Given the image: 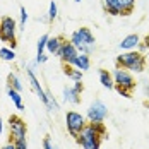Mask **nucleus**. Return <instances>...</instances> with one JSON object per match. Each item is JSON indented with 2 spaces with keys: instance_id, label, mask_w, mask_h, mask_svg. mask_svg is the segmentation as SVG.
<instances>
[{
  "instance_id": "nucleus-1",
  "label": "nucleus",
  "mask_w": 149,
  "mask_h": 149,
  "mask_svg": "<svg viewBox=\"0 0 149 149\" xmlns=\"http://www.w3.org/2000/svg\"><path fill=\"white\" fill-rule=\"evenodd\" d=\"M115 63L122 67V69H127L130 72L135 74H142L144 69H146V55L141 53L139 50H130V52H123L117 55Z\"/></svg>"
},
{
  "instance_id": "nucleus-2",
  "label": "nucleus",
  "mask_w": 149,
  "mask_h": 149,
  "mask_svg": "<svg viewBox=\"0 0 149 149\" xmlns=\"http://www.w3.org/2000/svg\"><path fill=\"white\" fill-rule=\"evenodd\" d=\"M69 41H70L81 53H88V55L93 53L94 43H96L94 34H93V31H91L89 28H79L77 31H74Z\"/></svg>"
},
{
  "instance_id": "nucleus-3",
  "label": "nucleus",
  "mask_w": 149,
  "mask_h": 149,
  "mask_svg": "<svg viewBox=\"0 0 149 149\" xmlns=\"http://www.w3.org/2000/svg\"><path fill=\"white\" fill-rule=\"evenodd\" d=\"M17 29H19V26H17V22H15L10 15L0 17V41L2 43H7L10 48H14V50H15V46H17V40H15Z\"/></svg>"
},
{
  "instance_id": "nucleus-4",
  "label": "nucleus",
  "mask_w": 149,
  "mask_h": 149,
  "mask_svg": "<svg viewBox=\"0 0 149 149\" xmlns=\"http://www.w3.org/2000/svg\"><path fill=\"white\" fill-rule=\"evenodd\" d=\"M75 141H77V144L82 149H100L103 139L100 137V134L94 132V129L91 127L89 123H86V127L81 130V134L75 137Z\"/></svg>"
},
{
  "instance_id": "nucleus-5",
  "label": "nucleus",
  "mask_w": 149,
  "mask_h": 149,
  "mask_svg": "<svg viewBox=\"0 0 149 149\" xmlns=\"http://www.w3.org/2000/svg\"><path fill=\"white\" fill-rule=\"evenodd\" d=\"M86 123H88V118L84 115H81L79 111L70 110V111L65 113V127H67V132L70 134V137H74V139L81 134V130L86 127Z\"/></svg>"
},
{
  "instance_id": "nucleus-6",
  "label": "nucleus",
  "mask_w": 149,
  "mask_h": 149,
  "mask_svg": "<svg viewBox=\"0 0 149 149\" xmlns=\"http://www.w3.org/2000/svg\"><path fill=\"white\" fill-rule=\"evenodd\" d=\"M111 75H113V82H115V88H122V89H127V91H132L135 89V79L134 75H132V72L130 70H127V69H122V67H115L113 69V72H111Z\"/></svg>"
},
{
  "instance_id": "nucleus-7",
  "label": "nucleus",
  "mask_w": 149,
  "mask_h": 149,
  "mask_svg": "<svg viewBox=\"0 0 149 149\" xmlns=\"http://www.w3.org/2000/svg\"><path fill=\"white\" fill-rule=\"evenodd\" d=\"M7 123H9V141L10 142H17V141L26 139L28 127H26V122L19 115H10Z\"/></svg>"
},
{
  "instance_id": "nucleus-8",
  "label": "nucleus",
  "mask_w": 149,
  "mask_h": 149,
  "mask_svg": "<svg viewBox=\"0 0 149 149\" xmlns=\"http://www.w3.org/2000/svg\"><path fill=\"white\" fill-rule=\"evenodd\" d=\"M106 115H108V110H106L104 103L100 100H94L88 108L86 118H88V122H104Z\"/></svg>"
},
{
  "instance_id": "nucleus-9",
  "label": "nucleus",
  "mask_w": 149,
  "mask_h": 149,
  "mask_svg": "<svg viewBox=\"0 0 149 149\" xmlns=\"http://www.w3.org/2000/svg\"><path fill=\"white\" fill-rule=\"evenodd\" d=\"M77 55H79V50H77L70 41H65L63 46H62V50H60L58 58L63 62V65H72Z\"/></svg>"
},
{
  "instance_id": "nucleus-10",
  "label": "nucleus",
  "mask_w": 149,
  "mask_h": 149,
  "mask_svg": "<svg viewBox=\"0 0 149 149\" xmlns=\"http://www.w3.org/2000/svg\"><path fill=\"white\" fill-rule=\"evenodd\" d=\"M26 77H28V82H29L31 89L36 93V96L45 103L46 101V91L41 88V84H40V81H38V77H36V74H34V70L31 69V67H28V70H26Z\"/></svg>"
},
{
  "instance_id": "nucleus-11",
  "label": "nucleus",
  "mask_w": 149,
  "mask_h": 149,
  "mask_svg": "<svg viewBox=\"0 0 149 149\" xmlns=\"http://www.w3.org/2000/svg\"><path fill=\"white\" fill-rule=\"evenodd\" d=\"M63 43H65V40H63L62 36H50V38H48V43H46V53L58 57Z\"/></svg>"
},
{
  "instance_id": "nucleus-12",
  "label": "nucleus",
  "mask_w": 149,
  "mask_h": 149,
  "mask_svg": "<svg viewBox=\"0 0 149 149\" xmlns=\"http://www.w3.org/2000/svg\"><path fill=\"white\" fill-rule=\"evenodd\" d=\"M141 41H142V40L139 38V34H129V36H125V38L118 43V48L123 50V52L137 50V46L141 45Z\"/></svg>"
},
{
  "instance_id": "nucleus-13",
  "label": "nucleus",
  "mask_w": 149,
  "mask_h": 149,
  "mask_svg": "<svg viewBox=\"0 0 149 149\" xmlns=\"http://www.w3.org/2000/svg\"><path fill=\"white\" fill-rule=\"evenodd\" d=\"M101 3H103V9L106 14L113 15V17L123 15V10H122V7L117 0H101Z\"/></svg>"
},
{
  "instance_id": "nucleus-14",
  "label": "nucleus",
  "mask_w": 149,
  "mask_h": 149,
  "mask_svg": "<svg viewBox=\"0 0 149 149\" xmlns=\"http://www.w3.org/2000/svg\"><path fill=\"white\" fill-rule=\"evenodd\" d=\"M72 65H74L75 69L86 72V70H89L91 69V57L88 55V53H81V52H79V55L75 57V60H74Z\"/></svg>"
},
{
  "instance_id": "nucleus-15",
  "label": "nucleus",
  "mask_w": 149,
  "mask_h": 149,
  "mask_svg": "<svg viewBox=\"0 0 149 149\" xmlns=\"http://www.w3.org/2000/svg\"><path fill=\"white\" fill-rule=\"evenodd\" d=\"M62 96H63V101H67V103H72V104L81 103V94H79L74 88H63Z\"/></svg>"
},
{
  "instance_id": "nucleus-16",
  "label": "nucleus",
  "mask_w": 149,
  "mask_h": 149,
  "mask_svg": "<svg viewBox=\"0 0 149 149\" xmlns=\"http://www.w3.org/2000/svg\"><path fill=\"white\" fill-rule=\"evenodd\" d=\"M100 82H101V86L106 88V89H113V88H115L113 75L110 74L106 69H101V70H100Z\"/></svg>"
},
{
  "instance_id": "nucleus-17",
  "label": "nucleus",
  "mask_w": 149,
  "mask_h": 149,
  "mask_svg": "<svg viewBox=\"0 0 149 149\" xmlns=\"http://www.w3.org/2000/svg\"><path fill=\"white\" fill-rule=\"evenodd\" d=\"M7 96L10 98V101L14 103V106L17 110H24V104H22V96H21V93L19 91L12 89V88H9L7 86Z\"/></svg>"
},
{
  "instance_id": "nucleus-18",
  "label": "nucleus",
  "mask_w": 149,
  "mask_h": 149,
  "mask_svg": "<svg viewBox=\"0 0 149 149\" xmlns=\"http://www.w3.org/2000/svg\"><path fill=\"white\" fill-rule=\"evenodd\" d=\"M63 74L67 75L69 79H72V81H82V70H79V69H75L74 65H63Z\"/></svg>"
},
{
  "instance_id": "nucleus-19",
  "label": "nucleus",
  "mask_w": 149,
  "mask_h": 149,
  "mask_svg": "<svg viewBox=\"0 0 149 149\" xmlns=\"http://www.w3.org/2000/svg\"><path fill=\"white\" fill-rule=\"evenodd\" d=\"M43 104L48 108V111H50V113H57V111L60 110L58 101H57V100H55V96H53L52 93H48V91H46V101Z\"/></svg>"
},
{
  "instance_id": "nucleus-20",
  "label": "nucleus",
  "mask_w": 149,
  "mask_h": 149,
  "mask_svg": "<svg viewBox=\"0 0 149 149\" xmlns=\"http://www.w3.org/2000/svg\"><path fill=\"white\" fill-rule=\"evenodd\" d=\"M0 60L2 62H14L15 60V50L10 46H2L0 48Z\"/></svg>"
},
{
  "instance_id": "nucleus-21",
  "label": "nucleus",
  "mask_w": 149,
  "mask_h": 149,
  "mask_svg": "<svg viewBox=\"0 0 149 149\" xmlns=\"http://www.w3.org/2000/svg\"><path fill=\"white\" fill-rule=\"evenodd\" d=\"M7 86H9V88H12V89H15V91H19V93H21L22 88H24V86H22V82H21V79H19V75L12 74V72L7 75Z\"/></svg>"
},
{
  "instance_id": "nucleus-22",
  "label": "nucleus",
  "mask_w": 149,
  "mask_h": 149,
  "mask_svg": "<svg viewBox=\"0 0 149 149\" xmlns=\"http://www.w3.org/2000/svg\"><path fill=\"white\" fill-rule=\"evenodd\" d=\"M91 127L94 129V132L96 134H100L101 139H106V135H108V130H106V125H104L103 122H88Z\"/></svg>"
},
{
  "instance_id": "nucleus-23",
  "label": "nucleus",
  "mask_w": 149,
  "mask_h": 149,
  "mask_svg": "<svg viewBox=\"0 0 149 149\" xmlns=\"http://www.w3.org/2000/svg\"><path fill=\"white\" fill-rule=\"evenodd\" d=\"M117 2L120 3V7L123 10V15L132 14V10H134V7H135V0H117Z\"/></svg>"
},
{
  "instance_id": "nucleus-24",
  "label": "nucleus",
  "mask_w": 149,
  "mask_h": 149,
  "mask_svg": "<svg viewBox=\"0 0 149 149\" xmlns=\"http://www.w3.org/2000/svg\"><path fill=\"white\" fill-rule=\"evenodd\" d=\"M48 38L50 34H41L40 40H38V45H36V55H41L46 52V43H48Z\"/></svg>"
},
{
  "instance_id": "nucleus-25",
  "label": "nucleus",
  "mask_w": 149,
  "mask_h": 149,
  "mask_svg": "<svg viewBox=\"0 0 149 149\" xmlns=\"http://www.w3.org/2000/svg\"><path fill=\"white\" fill-rule=\"evenodd\" d=\"M57 15H58L57 2H55V0H52V2H50V7H48V15H46V19H48L50 22H53V21L57 19Z\"/></svg>"
},
{
  "instance_id": "nucleus-26",
  "label": "nucleus",
  "mask_w": 149,
  "mask_h": 149,
  "mask_svg": "<svg viewBox=\"0 0 149 149\" xmlns=\"http://www.w3.org/2000/svg\"><path fill=\"white\" fill-rule=\"evenodd\" d=\"M26 22H28V10H26V7H21L19 9V22H17L21 31L26 28Z\"/></svg>"
},
{
  "instance_id": "nucleus-27",
  "label": "nucleus",
  "mask_w": 149,
  "mask_h": 149,
  "mask_svg": "<svg viewBox=\"0 0 149 149\" xmlns=\"http://www.w3.org/2000/svg\"><path fill=\"white\" fill-rule=\"evenodd\" d=\"M79 94H82V91H84V84H82V81H74V86H72Z\"/></svg>"
},
{
  "instance_id": "nucleus-28",
  "label": "nucleus",
  "mask_w": 149,
  "mask_h": 149,
  "mask_svg": "<svg viewBox=\"0 0 149 149\" xmlns=\"http://www.w3.org/2000/svg\"><path fill=\"white\" fill-rule=\"evenodd\" d=\"M15 149H28V139H22V141H17L14 142Z\"/></svg>"
},
{
  "instance_id": "nucleus-29",
  "label": "nucleus",
  "mask_w": 149,
  "mask_h": 149,
  "mask_svg": "<svg viewBox=\"0 0 149 149\" xmlns=\"http://www.w3.org/2000/svg\"><path fill=\"white\" fill-rule=\"evenodd\" d=\"M117 89V93H118L120 96H123V98H132V93L127 89H122V88H115Z\"/></svg>"
},
{
  "instance_id": "nucleus-30",
  "label": "nucleus",
  "mask_w": 149,
  "mask_h": 149,
  "mask_svg": "<svg viewBox=\"0 0 149 149\" xmlns=\"http://www.w3.org/2000/svg\"><path fill=\"white\" fill-rule=\"evenodd\" d=\"M46 60H48V55H46V53H41V55H36V60H34V62H36L38 65H41V63H45Z\"/></svg>"
},
{
  "instance_id": "nucleus-31",
  "label": "nucleus",
  "mask_w": 149,
  "mask_h": 149,
  "mask_svg": "<svg viewBox=\"0 0 149 149\" xmlns=\"http://www.w3.org/2000/svg\"><path fill=\"white\" fill-rule=\"evenodd\" d=\"M43 149H55V146L52 144V139L50 137H45L43 139Z\"/></svg>"
},
{
  "instance_id": "nucleus-32",
  "label": "nucleus",
  "mask_w": 149,
  "mask_h": 149,
  "mask_svg": "<svg viewBox=\"0 0 149 149\" xmlns=\"http://www.w3.org/2000/svg\"><path fill=\"white\" fill-rule=\"evenodd\" d=\"M0 149H15V144H14V142H10V141H9V142H5L3 146H0Z\"/></svg>"
},
{
  "instance_id": "nucleus-33",
  "label": "nucleus",
  "mask_w": 149,
  "mask_h": 149,
  "mask_svg": "<svg viewBox=\"0 0 149 149\" xmlns=\"http://www.w3.org/2000/svg\"><path fill=\"white\" fill-rule=\"evenodd\" d=\"M142 91H144V96H148V98H149V82H144Z\"/></svg>"
},
{
  "instance_id": "nucleus-34",
  "label": "nucleus",
  "mask_w": 149,
  "mask_h": 149,
  "mask_svg": "<svg viewBox=\"0 0 149 149\" xmlns=\"http://www.w3.org/2000/svg\"><path fill=\"white\" fill-rule=\"evenodd\" d=\"M142 43H144V45L148 46V50H149V34L146 36V38H144V40H142Z\"/></svg>"
},
{
  "instance_id": "nucleus-35",
  "label": "nucleus",
  "mask_w": 149,
  "mask_h": 149,
  "mask_svg": "<svg viewBox=\"0 0 149 149\" xmlns=\"http://www.w3.org/2000/svg\"><path fill=\"white\" fill-rule=\"evenodd\" d=\"M3 134V120L0 118V135Z\"/></svg>"
},
{
  "instance_id": "nucleus-36",
  "label": "nucleus",
  "mask_w": 149,
  "mask_h": 149,
  "mask_svg": "<svg viewBox=\"0 0 149 149\" xmlns=\"http://www.w3.org/2000/svg\"><path fill=\"white\" fill-rule=\"evenodd\" d=\"M74 2H82V0H74Z\"/></svg>"
}]
</instances>
